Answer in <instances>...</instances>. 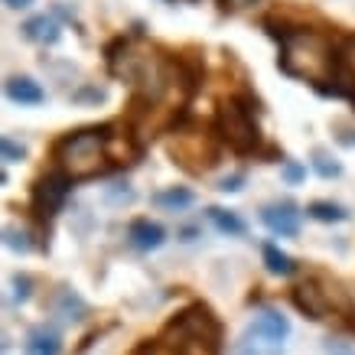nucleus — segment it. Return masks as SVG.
<instances>
[{"mask_svg":"<svg viewBox=\"0 0 355 355\" xmlns=\"http://www.w3.org/2000/svg\"><path fill=\"white\" fill-rule=\"evenodd\" d=\"M261 26L280 46V72L300 78V82L316 88L320 95H326V88L333 85L336 76V36H323L313 26H300V23H291L284 17H264Z\"/></svg>","mask_w":355,"mask_h":355,"instance_id":"f257e3e1","label":"nucleus"},{"mask_svg":"<svg viewBox=\"0 0 355 355\" xmlns=\"http://www.w3.org/2000/svg\"><path fill=\"white\" fill-rule=\"evenodd\" d=\"M111 140H114V124H92V128L65 130L49 147L53 166L62 170L65 176H72L76 183L121 170V163L111 160Z\"/></svg>","mask_w":355,"mask_h":355,"instance_id":"f03ea898","label":"nucleus"},{"mask_svg":"<svg viewBox=\"0 0 355 355\" xmlns=\"http://www.w3.org/2000/svg\"><path fill=\"white\" fill-rule=\"evenodd\" d=\"M261 101L251 88H238L235 95L218 101L216 114H212V130H216L218 144L232 150L235 157H264L268 144L261 134Z\"/></svg>","mask_w":355,"mask_h":355,"instance_id":"7ed1b4c3","label":"nucleus"},{"mask_svg":"<svg viewBox=\"0 0 355 355\" xmlns=\"http://www.w3.org/2000/svg\"><path fill=\"white\" fill-rule=\"evenodd\" d=\"M173 355H218L222 352V323L205 303H193L173 316L160 336Z\"/></svg>","mask_w":355,"mask_h":355,"instance_id":"20e7f679","label":"nucleus"},{"mask_svg":"<svg viewBox=\"0 0 355 355\" xmlns=\"http://www.w3.org/2000/svg\"><path fill=\"white\" fill-rule=\"evenodd\" d=\"M291 336V320L277 310H261L235 345V355H280Z\"/></svg>","mask_w":355,"mask_h":355,"instance_id":"39448f33","label":"nucleus"},{"mask_svg":"<svg viewBox=\"0 0 355 355\" xmlns=\"http://www.w3.org/2000/svg\"><path fill=\"white\" fill-rule=\"evenodd\" d=\"M72 186H76V180L55 166H49L43 176H36V183L30 189V216L36 218V225L43 232H49V222L65 205V199L72 196Z\"/></svg>","mask_w":355,"mask_h":355,"instance_id":"423d86ee","label":"nucleus"},{"mask_svg":"<svg viewBox=\"0 0 355 355\" xmlns=\"http://www.w3.org/2000/svg\"><path fill=\"white\" fill-rule=\"evenodd\" d=\"M261 222L280 238H297L300 235V209L291 199H277V202L261 205Z\"/></svg>","mask_w":355,"mask_h":355,"instance_id":"0eeeda50","label":"nucleus"},{"mask_svg":"<svg viewBox=\"0 0 355 355\" xmlns=\"http://www.w3.org/2000/svg\"><path fill=\"white\" fill-rule=\"evenodd\" d=\"M3 95H7V101L20 105V108H36V105L46 101V88L30 76H10L3 82Z\"/></svg>","mask_w":355,"mask_h":355,"instance_id":"6e6552de","label":"nucleus"},{"mask_svg":"<svg viewBox=\"0 0 355 355\" xmlns=\"http://www.w3.org/2000/svg\"><path fill=\"white\" fill-rule=\"evenodd\" d=\"M163 241H166V228L153 218L140 216L128 225V245L137 251H157V248H163Z\"/></svg>","mask_w":355,"mask_h":355,"instance_id":"1a4fd4ad","label":"nucleus"},{"mask_svg":"<svg viewBox=\"0 0 355 355\" xmlns=\"http://www.w3.org/2000/svg\"><path fill=\"white\" fill-rule=\"evenodd\" d=\"M23 40H30L36 46H55L62 40V23L55 20V13H36L20 26Z\"/></svg>","mask_w":355,"mask_h":355,"instance_id":"9d476101","label":"nucleus"},{"mask_svg":"<svg viewBox=\"0 0 355 355\" xmlns=\"http://www.w3.org/2000/svg\"><path fill=\"white\" fill-rule=\"evenodd\" d=\"M291 300H293V306L300 313H306L310 320H323L326 313H329V297H326L316 284H300V287H293Z\"/></svg>","mask_w":355,"mask_h":355,"instance_id":"9b49d317","label":"nucleus"},{"mask_svg":"<svg viewBox=\"0 0 355 355\" xmlns=\"http://www.w3.org/2000/svg\"><path fill=\"white\" fill-rule=\"evenodd\" d=\"M23 355H62V336L53 326H33L23 339Z\"/></svg>","mask_w":355,"mask_h":355,"instance_id":"f8f14e48","label":"nucleus"},{"mask_svg":"<svg viewBox=\"0 0 355 355\" xmlns=\"http://www.w3.org/2000/svg\"><path fill=\"white\" fill-rule=\"evenodd\" d=\"M205 216H209V222L222 232V235L228 238H245L248 235V225L245 218L238 216V212H232V209H222V205H209L205 209Z\"/></svg>","mask_w":355,"mask_h":355,"instance_id":"ddd939ff","label":"nucleus"},{"mask_svg":"<svg viewBox=\"0 0 355 355\" xmlns=\"http://www.w3.org/2000/svg\"><path fill=\"white\" fill-rule=\"evenodd\" d=\"M150 202L157 209H166V212H183V209H189L196 202V193L189 186H166V189L150 196Z\"/></svg>","mask_w":355,"mask_h":355,"instance_id":"4468645a","label":"nucleus"},{"mask_svg":"<svg viewBox=\"0 0 355 355\" xmlns=\"http://www.w3.org/2000/svg\"><path fill=\"white\" fill-rule=\"evenodd\" d=\"M306 216H310L313 222H323V225H343V222H349V209L339 202L316 199V202L306 205Z\"/></svg>","mask_w":355,"mask_h":355,"instance_id":"2eb2a0df","label":"nucleus"},{"mask_svg":"<svg viewBox=\"0 0 355 355\" xmlns=\"http://www.w3.org/2000/svg\"><path fill=\"white\" fill-rule=\"evenodd\" d=\"M261 254H264V268H268L270 274H277V277H291L293 270H297L293 258L287 251H280L274 241H264V245H261Z\"/></svg>","mask_w":355,"mask_h":355,"instance_id":"dca6fc26","label":"nucleus"},{"mask_svg":"<svg viewBox=\"0 0 355 355\" xmlns=\"http://www.w3.org/2000/svg\"><path fill=\"white\" fill-rule=\"evenodd\" d=\"M55 313H59V316H65V320H85V313H88V306H85V300H82V297H78V293H72L69 291V287H59V291H55Z\"/></svg>","mask_w":355,"mask_h":355,"instance_id":"f3484780","label":"nucleus"},{"mask_svg":"<svg viewBox=\"0 0 355 355\" xmlns=\"http://www.w3.org/2000/svg\"><path fill=\"white\" fill-rule=\"evenodd\" d=\"M310 166L320 180H339V176H343V163L336 160L326 147H313L310 150Z\"/></svg>","mask_w":355,"mask_h":355,"instance_id":"a211bd4d","label":"nucleus"},{"mask_svg":"<svg viewBox=\"0 0 355 355\" xmlns=\"http://www.w3.org/2000/svg\"><path fill=\"white\" fill-rule=\"evenodd\" d=\"M3 245L10 248V251H17V254H30V251H33L30 232H23V228H17V225L3 228Z\"/></svg>","mask_w":355,"mask_h":355,"instance_id":"6ab92c4d","label":"nucleus"},{"mask_svg":"<svg viewBox=\"0 0 355 355\" xmlns=\"http://www.w3.org/2000/svg\"><path fill=\"white\" fill-rule=\"evenodd\" d=\"M137 199V193H134V186L130 183H111L105 186V202L111 205H130Z\"/></svg>","mask_w":355,"mask_h":355,"instance_id":"aec40b11","label":"nucleus"},{"mask_svg":"<svg viewBox=\"0 0 355 355\" xmlns=\"http://www.w3.org/2000/svg\"><path fill=\"white\" fill-rule=\"evenodd\" d=\"M0 160L7 163V166H10V163H23L26 160V147L17 144L10 134H3V137H0Z\"/></svg>","mask_w":355,"mask_h":355,"instance_id":"412c9836","label":"nucleus"},{"mask_svg":"<svg viewBox=\"0 0 355 355\" xmlns=\"http://www.w3.org/2000/svg\"><path fill=\"white\" fill-rule=\"evenodd\" d=\"M72 101L76 105H101V101H108V88H98V85H82L72 92Z\"/></svg>","mask_w":355,"mask_h":355,"instance_id":"4be33fe9","label":"nucleus"},{"mask_svg":"<svg viewBox=\"0 0 355 355\" xmlns=\"http://www.w3.org/2000/svg\"><path fill=\"white\" fill-rule=\"evenodd\" d=\"M280 180L287 186H300L306 180V166L300 160H284L280 163Z\"/></svg>","mask_w":355,"mask_h":355,"instance_id":"5701e85b","label":"nucleus"},{"mask_svg":"<svg viewBox=\"0 0 355 355\" xmlns=\"http://www.w3.org/2000/svg\"><path fill=\"white\" fill-rule=\"evenodd\" d=\"M10 300L13 303H26L30 300V293H33V277L30 274H13L10 277Z\"/></svg>","mask_w":355,"mask_h":355,"instance_id":"b1692460","label":"nucleus"},{"mask_svg":"<svg viewBox=\"0 0 355 355\" xmlns=\"http://www.w3.org/2000/svg\"><path fill=\"white\" fill-rule=\"evenodd\" d=\"M245 173H232V176H225V180H218V193H241V189H245Z\"/></svg>","mask_w":355,"mask_h":355,"instance_id":"393cba45","label":"nucleus"},{"mask_svg":"<svg viewBox=\"0 0 355 355\" xmlns=\"http://www.w3.org/2000/svg\"><path fill=\"white\" fill-rule=\"evenodd\" d=\"M333 140L336 144H343V147H355V128L343 124V121H336L333 124Z\"/></svg>","mask_w":355,"mask_h":355,"instance_id":"a878e982","label":"nucleus"},{"mask_svg":"<svg viewBox=\"0 0 355 355\" xmlns=\"http://www.w3.org/2000/svg\"><path fill=\"white\" fill-rule=\"evenodd\" d=\"M258 0H218V10L222 13H235V10H248V7H254Z\"/></svg>","mask_w":355,"mask_h":355,"instance_id":"bb28decb","label":"nucleus"},{"mask_svg":"<svg viewBox=\"0 0 355 355\" xmlns=\"http://www.w3.org/2000/svg\"><path fill=\"white\" fill-rule=\"evenodd\" d=\"M326 352H329V355H355L352 349H349V345H343V343H333V339L326 343Z\"/></svg>","mask_w":355,"mask_h":355,"instance_id":"cd10ccee","label":"nucleus"},{"mask_svg":"<svg viewBox=\"0 0 355 355\" xmlns=\"http://www.w3.org/2000/svg\"><path fill=\"white\" fill-rule=\"evenodd\" d=\"M3 3H7L10 10H26V7H33L36 0H3Z\"/></svg>","mask_w":355,"mask_h":355,"instance_id":"c85d7f7f","label":"nucleus"}]
</instances>
